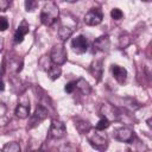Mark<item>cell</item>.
Masks as SVG:
<instances>
[{"mask_svg":"<svg viewBox=\"0 0 152 152\" xmlns=\"http://www.w3.org/2000/svg\"><path fill=\"white\" fill-rule=\"evenodd\" d=\"M110 17L114 19V20H120L122 17H124V13L121 12V10L119 8H113L110 11Z\"/></svg>","mask_w":152,"mask_h":152,"instance_id":"23","label":"cell"},{"mask_svg":"<svg viewBox=\"0 0 152 152\" xmlns=\"http://www.w3.org/2000/svg\"><path fill=\"white\" fill-rule=\"evenodd\" d=\"M64 1H66V2H75V1H77V0H64Z\"/></svg>","mask_w":152,"mask_h":152,"instance_id":"30","label":"cell"},{"mask_svg":"<svg viewBox=\"0 0 152 152\" xmlns=\"http://www.w3.org/2000/svg\"><path fill=\"white\" fill-rule=\"evenodd\" d=\"M110 70H112V74H113L114 78L116 80L118 83L124 84L126 82V80H127V70L125 68H122L120 65H116V64H113Z\"/></svg>","mask_w":152,"mask_h":152,"instance_id":"11","label":"cell"},{"mask_svg":"<svg viewBox=\"0 0 152 152\" xmlns=\"http://www.w3.org/2000/svg\"><path fill=\"white\" fill-rule=\"evenodd\" d=\"M119 45H120V48L121 49H124V48H126L128 44H129V42H131V39H129V36L127 34V33H122L121 36H120V39H119Z\"/></svg>","mask_w":152,"mask_h":152,"instance_id":"22","label":"cell"},{"mask_svg":"<svg viewBox=\"0 0 152 152\" xmlns=\"http://www.w3.org/2000/svg\"><path fill=\"white\" fill-rule=\"evenodd\" d=\"M38 6V0H25V10L27 12H33Z\"/></svg>","mask_w":152,"mask_h":152,"instance_id":"21","label":"cell"},{"mask_svg":"<svg viewBox=\"0 0 152 152\" xmlns=\"http://www.w3.org/2000/svg\"><path fill=\"white\" fill-rule=\"evenodd\" d=\"M144 1H150V0H144Z\"/></svg>","mask_w":152,"mask_h":152,"instance_id":"31","label":"cell"},{"mask_svg":"<svg viewBox=\"0 0 152 152\" xmlns=\"http://www.w3.org/2000/svg\"><path fill=\"white\" fill-rule=\"evenodd\" d=\"M58 17H59L58 6L53 1L48 0L45 2V5L43 6L42 12H40V21H42V24L45 25V26H51V25H53L56 23Z\"/></svg>","mask_w":152,"mask_h":152,"instance_id":"1","label":"cell"},{"mask_svg":"<svg viewBox=\"0 0 152 152\" xmlns=\"http://www.w3.org/2000/svg\"><path fill=\"white\" fill-rule=\"evenodd\" d=\"M102 71H103V66H102V61L97 59V61H94L90 65V72L93 75V77L99 82L102 77Z\"/></svg>","mask_w":152,"mask_h":152,"instance_id":"15","label":"cell"},{"mask_svg":"<svg viewBox=\"0 0 152 152\" xmlns=\"http://www.w3.org/2000/svg\"><path fill=\"white\" fill-rule=\"evenodd\" d=\"M102 18H103L102 12L99 8H91L86 13L84 23L89 26H95V25H99L102 21Z\"/></svg>","mask_w":152,"mask_h":152,"instance_id":"6","label":"cell"},{"mask_svg":"<svg viewBox=\"0 0 152 152\" xmlns=\"http://www.w3.org/2000/svg\"><path fill=\"white\" fill-rule=\"evenodd\" d=\"M88 141L90 142V145L93 147H95L96 150H104L107 148V145H108V140H107V137L106 134L103 133H100L99 129L95 128V131H88Z\"/></svg>","mask_w":152,"mask_h":152,"instance_id":"2","label":"cell"},{"mask_svg":"<svg viewBox=\"0 0 152 152\" xmlns=\"http://www.w3.org/2000/svg\"><path fill=\"white\" fill-rule=\"evenodd\" d=\"M48 116V110L43 107V106H39L37 107V109L34 110V113L31 115L30 118V121H28V125H27V128L31 129V128H34L36 126H38L42 121H44Z\"/></svg>","mask_w":152,"mask_h":152,"instance_id":"5","label":"cell"},{"mask_svg":"<svg viewBox=\"0 0 152 152\" xmlns=\"http://www.w3.org/2000/svg\"><path fill=\"white\" fill-rule=\"evenodd\" d=\"M28 33V24L26 20H21V23L19 24L15 33H14V43L15 44H20L24 40V37Z\"/></svg>","mask_w":152,"mask_h":152,"instance_id":"12","label":"cell"},{"mask_svg":"<svg viewBox=\"0 0 152 152\" xmlns=\"http://www.w3.org/2000/svg\"><path fill=\"white\" fill-rule=\"evenodd\" d=\"M114 138L122 142H131L134 138V132L127 127H121L114 131Z\"/></svg>","mask_w":152,"mask_h":152,"instance_id":"9","label":"cell"},{"mask_svg":"<svg viewBox=\"0 0 152 152\" xmlns=\"http://www.w3.org/2000/svg\"><path fill=\"white\" fill-rule=\"evenodd\" d=\"M109 125H110V121H109V120H107L106 118H102V119L96 124L95 128H96V129H99V131H104L106 128H108V127H109Z\"/></svg>","mask_w":152,"mask_h":152,"instance_id":"20","label":"cell"},{"mask_svg":"<svg viewBox=\"0 0 152 152\" xmlns=\"http://www.w3.org/2000/svg\"><path fill=\"white\" fill-rule=\"evenodd\" d=\"M75 84H76V88H77L83 95H89V94H90L91 88H90L89 83H88L84 78H78V80L75 82Z\"/></svg>","mask_w":152,"mask_h":152,"instance_id":"16","label":"cell"},{"mask_svg":"<svg viewBox=\"0 0 152 152\" xmlns=\"http://www.w3.org/2000/svg\"><path fill=\"white\" fill-rule=\"evenodd\" d=\"M77 24H72V25H68L65 23H63L58 30V37L61 38L62 42H65L68 38H70V36L72 34L75 27H76Z\"/></svg>","mask_w":152,"mask_h":152,"instance_id":"13","label":"cell"},{"mask_svg":"<svg viewBox=\"0 0 152 152\" xmlns=\"http://www.w3.org/2000/svg\"><path fill=\"white\" fill-rule=\"evenodd\" d=\"M28 114H30V100L27 97L25 99L23 97L15 108V115L19 119H26Z\"/></svg>","mask_w":152,"mask_h":152,"instance_id":"10","label":"cell"},{"mask_svg":"<svg viewBox=\"0 0 152 152\" xmlns=\"http://www.w3.org/2000/svg\"><path fill=\"white\" fill-rule=\"evenodd\" d=\"M4 151L6 152H20V146L18 142H7L4 147H2Z\"/></svg>","mask_w":152,"mask_h":152,"instance_id":"19","label":"cell"},{"mask_svg":"<svg viewBox=\"0 0 152 152\" xmlns=\"http://www.w3.org/2000/svg\"><path fill=\"white\" fill-rule=\"evenodd\" d=\"M2 46H4V39L0 37V51H1V49H2Z\"/></svg>","mask_w":152,"mask_h":152,"instance_id":"28","label":"cell"},{"mask_svg":"<svg viewBox=\"0 0 152 152\" xmlns=\"http://www.w3.org/2000/svg\"><path fill=\"white\" fill-rule=\"evenodd\" d=\"M10 6L8 0H0V11H6Z\"/></svg>","mask_w":152,"mask_h":152,"instance_id":"26","label":"cell"},{"mask_svg":"<svg viewBox=\"0 0 152 152\" xmlns=\"http://www.w3.org/2000/svg\"><path fill=\"white\" fill-rule=\"evenodd\" d=\"M8 27V20L6 17H0V31H5Z\"/></svg>","mask_w":152,"mask_h":152,"instance_id":"24","label":"cell"},{"mask_svg":"<svg viewBox=\"0 0 152 152\" xmlns=\"http://www.w3.org/2000/svg\"><path fill=\"white\" fill-rule=\"evenodd\" d=\"M50 58L52 61V63H55L56 65H62L66 62L68 58V53L65 50L64 44H56L53 45L51 53H50Z\"/></svg>","mask_w":152,"mask_h":152,"instance_id":"3","label":"cell"},{"mask_svg":"<svg viewBox=\"0 0 152 152\" xmlns=\"http://www.w3.org/2000/svg\"><path fill=\"white\" fill-rule=\"evenodd\" d=\"M46 72L49 74V76H50V78H51V80H57V78L61 76V72H62V70H61L59 65L52 64V65L50 66V69H49Z\"/></svg>","mask_w":152,"mask_h":152,"instance_id":"18","label":"cell"},{"mask_svg":"<svg viewBox=\"0 0 152 152\" xmlns=\"http://www.w3.org/2000/svg\"><path fill=\"white\" fill-rule=\"evenodd\" d=\"M66 132V128H65V125L59 121V120H52L51 122V126H50V131H49V134L51 138L53 139H61L64 137Z\"/></svg>","mask_w":152,"mask_h":152,"instance_id":"7","label":"cell"},{"mask_svg":"<svg viewBox=\"0 0 152 152\" xmlns=\"http://www.w3.org/2000/svg\"><path fill=\"white\" fill-rule=\"evenodd\" d=\"M76 88V84H75V82H69V83H66L65 84V87H64V90H65V93H72L74 91V89Z\"/></svg>","mask_w":152,"mask_h":152,"instance_id":"25","label":"cell"},{"mask_svg":"<svg viewBox=\"0 0 152 152\" xmlns=\"http://www.w3.org/2000/svg\"><path fill=\"white\" fill-rule=\"evenodd\" d=\"M147 125H148V127H151V119L147 120Z\"/></svg>","mask_w":152,"mask_h":152,"instance_id":"29","label":"cell"},{"mask_svg":"<svg viewBox=\"0 0 152 152\" xmlns=\"http://www.w3.org/2000/svg\"><path fill=\"white\" fill-rule=\"evenodd\" d=\"M5 89V84H4V81L0 80V91H2Z\"/></svg>","mask_w":152,"mask_h":152,"instance_id":"27","label":"cell"},{"mask_svg":"<svg viewBox=\"0 0 152 152\" xmlns=\"http://www.w3.org/2000/svg\"><path fill=\"white\" fill-rule=\"evenodd\" d=\"M109 46H110V40H109L108 36H101V37L96 38L94 42L95 50L101 51V52H107L109 50Z\"/></svg>","mask_w":152,"mask_h":152,"instance_id":"14","label":"cell"},{"mask_svg":"<svg viewBox=\"0 0 152 152\" xmlns=\"http://www.w3.org/2000/svg\"><path fill=\"white\" fill-rule=\"evenodd\" d=\"M100 112H101L102 116L106 118L107 120H109L110 122H112V121H118V120H120V112H119V109H118L114 104H112V103H108V102L102 103V106H101V108H100Z\"/></svg>","mask_w":152,"mask_h":152,"instance_id":"4","label":"cell"},{"mask_svg":"<svg viewBox=\"0 0 152 152\" xmlns=\"http://www.w3.org/2000/svg\"><path fill=\"white\" fill-rule=\"evenodd\" d=\"M71 48L76 53H84L88 50V42L84 36L80 34L71 40Z\"/></svg>","mask_w":152,"mask_h":152,"instance_id":"8","label":"cell"},{"mask_svg":"<svg viewBox=\"0 0 152 152\" xmlns=\"http://www.w3.org/2000/svg\"><path fill=\"white\" fill-rule=\"evenodd\" d=\"M75 127H76V129H77L80 133H82V134H86V133L91 128L89 121H86V120H76Z\"/></svg>","mask_w":152,"mask_h":152,"instance_id":"17","label":"cell"}]
</instances>
